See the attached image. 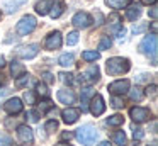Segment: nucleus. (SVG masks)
<instances>
[{
	"instance_id": "f257e3e1",
	"label": "nucleus",
	"mask_w": 158,
	"mask_h": 146,
	"mask_svg": "<svg viewBox=\"0 0 158 146\" xmlns=\"http://www.w3.org/2000/svg\"><path fill=\"white\" fill-rule=\"evenodd\" d=\"M75 138L78 139L83 146H94L97 141V138H99V132H97V129L94 127L92 124H85V126L77 129Z\"/></svg>"
},
{
	"instance_id": "f03ea898",
	"label": "nucleus",
	"mask_w": 158,
	"mask_h": 146,
	"mask_svg": "<svg viewBox=\"0 0 158 146\" xmlns=\"http://www.w3.org/2000/svg\"><path fill=\"white\" fill-rule=\"evenodd\" d=\"M131 68L129 65V60H126V58H110V60H107L106 63V70L109 75H123V73H127Z\"/></svg>"
},
{
	"instance_id": "7ed1b4c3",
	"label": "nucleus",
	"mask_w": 158,
	"mask_h": 146,
	"mask_svg": "<svg viewBox=\"0 0 158 146\" xmlns=\"http://www.w3.org/2000/svg\"><path fill=\"white\" fill-rule=\"evenodd\" d=\"M36 26H38V22H36V17L34 15H24L17 22L15 31H17L19 36H27V34H31L32 31L36 29Z\"/></svg>"
},
{
	"instance_id": "20e7f679",
	"label": "nucleus",
	"mask_w": 158,
	"mask_h": 146,
	"mask_svg": "<svg viewBox=\"0 0 158 146\" xmlns=\"http://www.w3.org/2000/svg\"><path fill=\"white\" fill-rule=\"evenodd\" d=\"M99 77H100V71H99V66L97 65H92V66H89L85 71H82L80 73V77H78V81L80 83H95L97 80H99Z\"/></svg>"
},
{
	"instance_id": "39448f33",
	"label": "nucleus",
	"mask_w": 158,
	"mask_h": 146,
	"mask_svg": "<svg viewBox=\"0 0 158 146\" xmlns=\"http://www.w3.org/2000/svg\"><path fill=\"white\" fill-rule=\"evenodd\" d=\"M139 51L144 54H148V56H155L156 54V34H150V36H146L143 41L139 43Z\"/></svg>"
},
{
	"instance_id": "423d86ee",
	"label": "nucleus",
	"mask_w": 158,
	"mask_h": 146,
	"mask_svg": "<svg viewBox=\"0 0 158 146\" xmlns=\"http://www.w3.org/2000/svg\"><path fill=\"white\" fill-rule=\"evenodd\" d=\"M72 24L78 29H87L89 26H92V17L87 12H77L72 19Z\"/></svg>"
},
{
	"instance_id": "0eeeda50",
	"label": "nucleus",
	"mask_w": 158,
	"mask_h": 146,
	"mask_svg": "<svg viewBox=\"0 0 158 146\" xmlns=\"http://www.w3.org/2000/svg\"><path fill=\"white\" fill-rule=\"evenodd\" d=\"M106 111V104H104V98L102 95L99 94H94L92 95V100H90V112H92L94 115H100L102 112Z\"/></svg>"
},
{
	"instance_id": "6e6552de",
	"label": "nucleus",
	"mask_w": 158,
	"mask_h": 146,
	"mask_svg": "<svg viewBox=\"0 0 158 146\" xmlns=\"http://www.w3.org/2000/svg\"><path fill=\"white\" fill-rule=\"evenodd\" d=\"M39 53V44H27V46H22L21 49H17V54L24 60H32L36 58Z\"/></svg>"
},
{
	"instance_id": "1a4fd4ad",
	"label": "nucleus",
	"mask_w": 158,
	"mask_h": 146,
	"mask_svg": "<svg viewBox=\"0 0 158 146\" xmlns=\"http://www.w3.org/2000/svg\"><path fill=\"white\" fill-rule=\"evenodd\" d=\"M129 90V80H116L109 85V92L112 95H123Z\"/></svg>"
},
{
	"instance_id": "9d476101",
	"label": "nucleus",
	"mask_w": 158,
	"mask_h": 146,
	"mask_svg": "<svg viewBox=\"0 0 158 146\" xmlns=\"http://www.w3.org/2000/svg\"><path fill=\"white\" fill-rule=\"evenodd\" d=\"M129 115L133 117V121H136V122H144L151 117V112L144 107H133L129 111Z\"/></svg>"
},
{
	"instance_id": "9b49d317",
	"label": "nucleus",
	"mask_w": 158,
	"mask_h": 146,
	"mask_svg": "<svg viewBox=\"0 0 158 146\" xmlns=\"http://www.w3.org/2000/svg\"><path fill=\"white\" fill-rule=\"evenodd\" d=\"M60 46H61V34H60L58 31H55V32H51L46 37L44 48L46 49H58Z\"/></svg>"
},
{
	"instance_id": "f8f14e48",
	"label": "nucleus",
	"mask_w": 158,
	"mask_h": 146,
	"mask_svg": "<svg viewBox=\"0 0 158 146\" xmlns=\"http://www.w3.org/2000/svg\"><path fill=\"white\" fill-rule=\"evenodd\" d=\"M4 109L7 111V114H19V112L22 111V100L17 98V97L9 98V100L4 104Z\"/></svg>"
},
{
	"instance_id": "ddd939ff",
	"label": "nucleus",
	"mask_w": 158,
	"mask_h": 146,
	"mask_svg": "<svg viewBox=\"0 0 158 146\" xmlns=\"http://www.w3.org/2000/svg\"><path fill=\"white\" fill-rule=\"evenodd\" d=\"M17 136H19V139H21V143H26V144L32 143V139H34L32 129L29 127V126H24V124L17 127Z\"/></svg>"
},
{
	"instance_id": "4468645a",
	"label": "nucleus",
	"mask_w": 158,
	"mask_h": 146,
	"mask_svg": "<svg viewBox=\"0 0 158 146\" xmlns=\"http://www.w3.org/2000/svg\"><path fill=\"white\" fill-rule=\"evenodd\" d=\"M61 117H63V122H66V124H73V122L78 121L80 117V111L78 109H73L68 105V109H65V111L61 112Z\"/></svg>"
},
{
	"instance_id": "2eb2a0df",
	"label": "nucleus",
	"mask_w": 158,
	"mask_h": 146,
	"mask_svg": "<svg viewBox=\"0 0 158 146\" xmlns=\"http://www.w3.org/2000/svg\"><path fill=\"white\" fill-rule=\"evenodd\" d=\"M58 100L61 104L72 105V104H75V94L70 88H61V90H58Z\"/></svg>"
},
{
	"instance_id": "dca6fc26",
	"label": "nucleus",
	"mask_w": 158,
	"mask_h": 146,
	"mask_svg": "<svg viewBox=\"0 0 158 146\" xmlns=\"http://www.w3.org/2000/svg\"><path fill=\"white\" fill-rule=\"evenodd\" d=\"M63 12H65V2H63V0H53L51 9H49V15H51L53 19H58Z\"/></svg>"
},
{
	"instance_id": "f3484780",
	"label": "nucleus",
	"mask_w": 158,
	"mask_h": 146,
	"mask_svg": "<svg viewBox=\"0 0 158 146\" xmlns=\"http://www.w3.org/2000/svg\"><path fill=\"white\" fill-rule=\"evenodd\" d=\"M109 22H110V32L117 34L121 29H123V22H121L119 14H110L109 15Z\"/></svg>"
},
{
	"instance_id": "a211bd4d",
	"label": "nucleus",
	"mask_w": 158,
	"mask_h": 146,
	"mask_svg": "<svg viewBox=\"0 0 158 146\" xmlns=\"http://www.w3.org/2000/svg\"><path fill=\"white\" fill-rule=\"evenodd\" d=\"M51 3L53 0H39L38 3H36V12L39 14V15H46V14H49V9H51Z\"/></svg>"
},
{
	"instance_id": "6ab92c4d",
	"label": "nucleus",
	"mask_w": 158,
	"mask_h": 146,
	"mask_svg": "<svg viewBox=\"0 0 158 146\" xmlns=\"http://www.w3.org/2000/svg\"><path fill=\"white\" fill-rule=\"evenodd\" d=\"M58 63L61 65V66H65V68H70V66H73V65H75V56H73L72 53H65V54H61V56H60Z\"/></svg>"
},
{
	"instance_id": "aec40b11",
	"label": "nucleus",
	"mask_w": 158,
	"mask_h": 146,
	"mask_svg": "<svg viewBox=\"0 0 158 146\" xmlns=\"http://www.w3.org/2000/svg\"><path fill=\"white\" fill-rule=\"evenodd\" d=\"M94 95V90L90 87L87 88H82V112L87 111V107H89V98Z\"/></svg>"
},
{
	"instance_id": "412c9836",
	"label": "nucleus",
	"mask_w": 158,
	"mask_h": 146,
	"mask_svg": "<svg viewBox=\"0 0 158 146\" xmlns=\"http://www.w3.org/2000/svg\"><path fill=\"white\" fill-rule=\"evenodd\" d=\"M26 2H27V0H7V2H5V9H7L9 14H12V12H15L21 5H24Z\"/></svg>"
},
{
	"instance_id": "4be33fe9",
	"label": "nucleus",
	"mask_w": 158,
	"mask_h": 146,
	"mask_svg": "<svg viewBox=\"0 0 158 146\" xmlns=\"http://www.w3.org/2000/svg\"><path fill=\"white\" fill-rule=\"evenodd\" d=\"M10 71H12V75H14L15 78H19L22 73H26V66H24L22 63H19V61H12Z\"/></svg>"
},
{
	"instance_id": "5701e85b",
	"label": "nucleus",
	"mask_w": 158,
	"mask_h": 146,
	"mask_svg": "<svg viewBox=\"0 0 158 146\" xmlns=\"http://www.w3.org/2000/svg\"><path fill=\"white\" fill-rule=\"evenodd\" d=\"M127 92H129L131 100H134V102H141L144 98V92H143V88H139V87H134L133 90H127Z\"/></svg>"
},
{
	"instance_id": "b1692460",
	"label": "nucleus",
	"mask_w": 158,
	"mask_h": 146,
	"mask_svg": "<svg viewBox=\"0 0 158 146\" xmlns=\"http://www.w3.org/2000/svg\"><path fill=\"white\" fill-rule=\"evenodd\" d=\"M112 141L116 143L117 146H126L127 141H126V134H124L123 131H116L112 134Z\"/></svg>"
},
{
	"instance_id": "393cba45",
	"label": "nucleus",
	"mask_w": 158,
	"mask_h": 146,
	"mask_svg": "<svg viewBox=\"0 0 158 146\" xmlns=\"http://www.w3.org/2000/svg\"><path fill=\"white\" fill-rule=\"evenodd\" d=\"M106 3L112 9H124L131 3V0H106Z\"/></svg>"
},
{
	"instance_id": "a878e982",
	"label": "nucleus",
	"mask_w": 158,
	"mask_h": 146,
	"mask_svg": "<svg viewBox=\"0 0 158 146\" xmlns=\"http://www.w3.org/2000/svg\"><path fill=\"white\" fill-rule=\"evenodd\" d=\"M139 14H141V10H139V5H133V7H129L127 9V12H126V17L129 20H136L138 17H139Z\"/></svg>"
},
{
	"instance_id": "bb28decb",
	"label": "nucleus",
	"mask_w": 158,
	"mask_h": 146,
	"mask_svg": "<svg viewBox=\"0 0 158 146\" xmlns=\"http://www.w3.org/2000/svg\"><path fill=\"white\" fill-rule=\"evenodd\" d=\"M82 58L85 61H97L100 58V53H99V51H83Z\"/></svg>"
},
{
	"instance_id": "cd10ccee",
	"label": "nucleus",
	"mask_w": 158,
	"mask_h": 146,
	"mask_svg": "<svg viewBox=\"0 0 158 146\" xmlns=\"http://www.w3.org/2000/svg\"><path fill=\"white\" fill-rule=\"evenodd\" d=\"M124 122V117L121 114H114V115H110L109 119H107V124L109 126H121Z\"/></svg>"
},
{
	"instance_id": "c85d7f7f",
	"label": "nucleus",
	"mask_w": 158,
	"mask_h": 146,
	"mask_svg": "<svg viewBox=\"0 0 158 146\" xmlns=\"http://www.w3.org/2000/svg\"><path fill=\"white\" fill-rule=\"evenodd\" d=\"M36 90H38V95H41L43 98H48L49 97V90L44 83H38L36 85Z\"/></svg>"
},
{
	"instance_id": "c756f323",
	"label": "nucleus",
	"mask_w": 158,
	"mask_h": 146,
	"mask_svg": "<svg viewBox=\"0 0 158 146\" xmlns=\"http://www.w3.org/2000/svg\"><path fill=\"white\" fill-rule=\"evenodd\" d=\"M77 43H78V32L73 31V32H70L68 37H66V44H68V46H73V44H77Z\"/></svg>"
},
{
	"instance_id": "7c9ffc66",
	"label": "nucleus",
	"mask_w": 158,
	"mask_h": 146,
	"mask_svg": "<svg viewBox=\"0 0 158 146\" xmlns=\"http://www.w3.org/2000/svg\"><path fill=\"white\" fill-rule=\"evenodd\" d=\"M24 100L27 102V104H31V105H34L36 104V95H34V92L32 90H27L24 94Z\"/></svg>"
},
{
	"instance_id": "2f4dec72",
	"label": "nucleus",
	"mask_w": 158,
	"mask_h": 146,
	"mask_svg": "<svg viewBox=\"0 0 158 146\" xmlns=\"http://www.w3.org/2000/svg\"><path fill=\"white\" fill-rule=\"evenodd\" d=\"M110 44H112V41L109 39V37H102V39H100V43H99V49H109L110 48Z\"/></svg>"
},
{
	"instance_id": "473e14b6",
	"label": "nucleus",
	"mask_w": 158,
	"mask_h": 146,
	"mask_svg": "<svg viewBox=\"0 0 158 146\" xmlns=\"http://www.w3.org/2000/svg\"><path fill=\"white\" fill-rule=\"evenodd\" d=\"M10 144H12V139L7 134L0 132V146H10Z\"/></svg>"
},
{
	"instance_id": "72a5a7b5",
	"label": "nucleus",
	"mask_w": 158,
	"mask_h": 146,
	"mask_svg": "<svg viewBox=\"0 0 158 146\" xmlns=\"http://www.w3.org/2000/svg\"><path fill=\"white\" fill-rule=\"evenodd\" d=\"M29 81H31V78H29V75H26V73H22V78H17V87H24V85H27Z\"/></svg>"
},
{
	"instance_id": "f704fd0d",
	"label": "nucleus",
	"mask_w": 158,
	"mask_h": 146,
	"mask_svg": "<svg viewBox=\"0 0 158 146\" xmlns=\"http://www.w3.org/2000/svg\"><path fill=\"white\" fill-rule=\"evenodd\" d=\"M58 77L61 78V81H63V83H68V85H70V83L73 81V78H72L73 75H72V73H60Z\"/></svg>"
},
{
	"instance_id": "c9c22d12",
	"label": "nucleus",
	"mask_w": 158,
	"mask_h": 146,
	"mask_svg": "<svg viewBox=\"0 0 158 146\" xmlns=\"http://www.w3.org/2000/svg\"><path fill=\"white\" fill-rule=\"evenodd\" d=\"M58 129V122L56 121H48L46 122V131L48 132H53V131H56Z\"/></svg>"
},
{
	"instance_id": "e433bc0d",
	"label": "nucleus",
	"mask_w": 158,
	"mask_h": 146,
	"mask_svg": "<svg viewBox=\"0 0 158 146\" xmlns=\"http://www.w3.org/2000/svg\"><path fill=\"white\" fill-rule=\"evenodd\" d=\"M41 78L46 83H53V81H55V77H53V73H49V71H44V73L41 75Z\"/></svg>"
},
{
	"instance_id": "4c0bfd02",
	"label": "nucleus",
	"mask_w": 158,
	"mask_h": 146,
	"mask_svg": "<svg viewBox=\"0 0 158 146\" xmlns=\"http://www.w3.org/2000/svg\"><path fill=\"white\" fill-rule=\"evenodd\" d=\"M112 107L114 109H121V107H124V102L121 100L119 97H114L112 98Z\"/></svg>"
},
{
	"instance_id": "58836bf2",
	"label": "nucleus",
	"mask_w": 158,
	"mask_h": 146,
	"mask_svg": "<svg viewBox=\"0 0 158 146\" xmlns=\"http://www.w3.org/2000/svg\"><path fill=\"white\" fill-rule=\"evenodd\" d=\"M134 139H143V136H144V132H143V129H139V127H134Z\"/></svg>"
},
{
	"instance_id": "ea45409f",
	"label": "nucleus",
	"mask_w": 158,
	"mask_h": 146,
	"mask_svg": "<svg viewBox=\"0 0 158 146\" xmlns=\"http://www.w3.org/2000/svg\"><path fill=\"white\" fill-rule=\"evenodd\" d=\"M146 94L148 95H155V94H156V85H148V87H146Z\"/></svg>"
},
{
	"instance_id": "a19ab883",
	"label": "nucleus",
	"mask_w": 158,
	"mask_h": 146,
	"mask_svg": "<svg viewBox=\"0 0 158 146\" xmlns=\"http://www.w3.org/2000/svg\"><path fill=\"white\" fill-rule=\"evenodd\" d=\"M29 119H31V121L32 122H36V121H38V119H39V114H38V112H36V111H31V112H29Z\"/></svg>"
},
{
	"instance_id": "79ce46f5",
	"label": "nucleus",
	"mask_w": 158,
	"mask_h": 146,
	"mask_svg": "<svg viewBox=\"0 0 158 146\" xmlns=\"http://www.w3.org/2000/svg\"><path fill=\"white\" fill-rule=\"evenodd\" d=\"M150 15L153 17V19H156V17H158V9H156V7H153V9L150 10Z\"/></svg>"
},
{
	"instance_id": "37998d69",
	"label": "nucleus",
	"mask_w": 158,
	"mask_h": 146,
	"mask_svg": "<svg viewBox=\"0 0 158 146\" xmlns=\"http://www.w3.org/2000/svg\"><path fill=\"white\" fill-rule=\"evenodd\" d=\"M144 29H146V26H138V27H133V32L138 34V32H141V31H144Z\"/></svg>"
},
{
	"instance_id": "c03bdc74",
	"label": "nucleus",
	"mask_w": 158,
	"mask_h": 146,
	"mask_svg": "<svg viewBox=\"0 0 158 146\" xmlns=\"http://www.w3.org/2000/svg\"><path fill=\"white\" fill-rule=\"evenodd\" d=\"M141 2H143L144 5H153V3L156 2V0H141Z\"/></svg>"
},
{
	"instance_id": "a18cd8bd",
	"label": "nucleus",
	"mask_w": 158,
	"mask_h": 146,
	"mask_svg": "<svg viewBox=\"0 0 158 146\" xmlns=\"http://www.w3.org/2000/svg\"><path fill=\"white\" fill-rule=\"evenodd\" d=\"M72 132H63V139H70V138H72Z\"/></svg>"
},
{
	"instance_id": "49530a36",
	"label": "nucleus",
	"mask_w": 158,
	"mask_h": 146,
	"mask_svg": "<svg viewBox=\"0 0 158 146\" xmlns=\"http://www.w3.org/2000/svg\"><path fill=\"white\" fill-rule=\"evenodd\" d=\"M97 146H110V144H109V141H102V143H99Z\"/></svg>"
},
{
	"instance_id": "de8ad7c7",
	"label": "nucleus",
	"mask_w": 158,
	"mask_h": 146,
	"mask_svg": "<svg viewBox=\"0 0 158 146\" xmlns=\"http://www.w3.org/2000/svg\"><path fill=\"white\" fill-rule=\"evenodd\" d=\"M56 146H72V144H68V143H63V141H61V143H58Z\"/></svg>"
},
{
	"instance_id": "09e8293b",
	"label": "nucleus",
	"mask_w": 158,
	"mask_h": 146,
	"mask_svg": "<svg viewBox=\"0 0 158 146\" xmlns=\"http://www.w3.org/2000/svg\"><path fill=\"white\" fill-rule=\"evenodd\" d=\"M151 29H153V32H156V22L151 24Z\"/></svg>"
},
{
	"instance_id": "8fccbe9b",
	"label": "nucleus",
	"mask_w": 158,
	"mask_h": 146,
	"mask_svg": "<svg viewBox=\"0 0 158 146\" xmlns=\"http://www.w3.org/2000/svg\"><path fill=\"white\" fill-rule=\"evenodd\" d=\"M0 66H4V58L0 56Z\"/></svg>"
},
{
	"instance_id": "3c124183",
	"label": "nucleus",
	"mask_w": 158,
	"mask_h": 146,
	"mask_svg": "<svg viewBox=\"0 0 158 146\" xmlns=\"http://www.w3.org/2000/svg\"><path fill=\"white\" fill-rule=\"evenodd\" d=\"M0 19H2V12H0Z\"/></svg>"
},
{
	"instance_id": "603ef678",
	"label": "nucleus",
	"mask_w": 158,
	"mask_h": 146,
	"mask_svg": "<svg viewBox=\"0 0 158 146\" xmlns=\"http://www.w3.org/2000/svg\"><path fill=\"white\" fill-rule=\"evenodd\" d=\"M0 83H2V78H0Z\"/></svg>"
}]
</instances>
